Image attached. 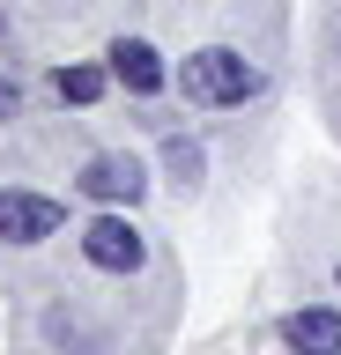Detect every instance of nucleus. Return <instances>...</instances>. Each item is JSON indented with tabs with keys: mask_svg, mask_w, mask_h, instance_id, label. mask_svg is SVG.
I'll list each match as a JSON object with an SVG mask.
<instances>
[{
	"mask_svg": "<svg viewBox=\"0 0 341 355\" xmlns=\"http://www.w3.org/2000/svg\"><path fill=\"white\" fill-rule=\"evenodd\" d=\"M178 89L185 104H245V96H260V67H245L238 52H193V60L178 67Z\"/></svg>",
	"mask_w": 341,
	"mask_h": 355,
	"instance_id": "nucleus-1",
	"label": "nucleus"
},
{
	"mask_svg": "<svg viewBox=\"0 0 341 355\" xmlns=\"http://www.w3.org/2000/svg\"><path fill=\"white\" fill-rule=\"evenodd\" d=\"M82 252H90V266H104V274H134V266L149 259V244H141V230L126 215H97L90 230H82Z\"/></svg>",
	"mask_w": 341,
	"mask_h": 355,
	"instance_id": "nucleus-2",
	"label": "nucleus"
},
{
	"mask_svg": "<svg viewBox=\"0 0 341 355\" xmlns=\"http://www.w3.org/2000/svg\"><path fill=\"white\" fill-rule=\"evenodd\" d=\"M60 200H38V193H0V237L8 244H45L60 237Z\"/></svg>",
	"mask_w": 341,
	"mask_h": 355,
	"instance_id": "nucleus-3",
	"label": "nucleus"
},
{
	"mask_svg": "<svg viewBox=\"0 0 341 355\" xmlns=\"http://www.w3.org/2000/svg\"><path fill=\"white\" fill-rule=\"evenodd\" d=\"M82 193L90 200H141L134 155H90V163H82Z\"/></svg>",
	"mask_w": 341,
	"mask_h": 355,
	"instance_id": "nucleus-4",
	"label": "nucleus"
},
{
	"mask_svg": "<svg viewBox=\"0 0 341 355\" xmlns=\"http://www.w3.org/2000/svg\"><path fill=\"white\" fill-rule=\"evenodd\" d=\"M282 340L297 355H341V311H290L282 318Z\"/></svg>",
	"mask_w": 341,
	"mask_h": 355,
	"instance_id": "nucleus-5",
	"label": "nucleus"
},
{
	"mask_svg": "<svg viewBox=\"0 0 341 355\" xmlns=\"http://www.w3.org/2000/svg\"><path fill=\"white\" fill-rule=\"evenodd\" d=\"M112 74L134 89V96H156V89H163V60H156V44H149V37H119V44H112Z\"/></svg>",
	"mask_w": 341,
	"mask_h": 355,
	"instance_id": "nucleus-6",
	"label": "nucleus"
},
{
	"mask_svg": "<svg viewBox=\"0 0 341 355\" xmlns=\"http://www.w3.org/2000/svg\"><path fill=\"white\" fill-rule=\"evenodd\" d=\"M104 82H112L104 67H60V96H67V104H97Z\"/></svg>",
	"mask_w": 341,
	"mask_h": 355,
	"instance_id": "nucleus-7",
	"label": "nucleus"
},
{
	"mask_svg": "<svg viewBox=\"0 0 341 355\" xmlns=\"http://www.w3.org/2000/svg\"><path fill=\"white\" fill-rule=\"evenodd\" d=\"M163 155H171V171H178V178H193V171H201V148H193V141H171Z\"/></svg>",
	"mask_w": 341,
	"mask_h": 355,
	"instance_id": "nucleus-8",
	"label": "nucleus"
},
{
	"mask_svg": "<svg viewBox=\"0 0 341 355\" xmlns=\"http://www.w3.org/2000/svg\"><path fill=\"white\" fill-rule=\"evenodd\" d=\"M15 111H23V89H15V82H0V119H15Z\"/></svg>",
	"mask_w": 341,
	"mask_h": 355,
	"instance_id": "nucleus-9",
	"label": "nucleus"
},
{
	"mask_svg": "<svg viewBox=\"0 0 341 355\" xmlns=\"http://www.w3.org/2000/svg\"><path fill=\"white\" fill-rule=\"evenodd\" d=\"M334 52H341V30H334Z\"/></svg>",
	"mask_w": 341,
	"mask_h": 355,
	"instance_id": "nucleus-10",
	"label": "nucleus"
},
{
	"mask_svg": "<svg viewBox=\"0 0 341 355\" xmlns=\"http://www.w3.org/2000/svg\"><path fill=\"white\" fill-rule=\"evenodd\" d=\"M334 288H341V274H334Z\"/></svg>",
	"mask_w": 341,
	"mask_h": 355,
	"instance_id": "nucleus-11",
	"label": "nucleus"
}]
</instances>
